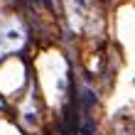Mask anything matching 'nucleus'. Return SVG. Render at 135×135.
Instances as JSON below:
<instances>
[{
    "label": "nucleus",
    "instance_id": "1",
    "mask_svg": "<svg viewBox=\"0 0 135 135\" xmlns=\"http://www.w3.org/2000/svg\"><path fill=\"white\" fill-rule=\"evenodd\" d=\"M22 32L17 27H7V30H3L0 32V57L5 54V49L7 52H12V49H20L22 47Z\"/></svg>",
    "mask_w": 135,
    "mask_h": 135
},
{
    "label": "nucleus",
    "instance_id": "2",
    "mask_svg": "<svg viewBox=\"0 0 135 135\" xmlns=\"http://www.w3.org/2000/svg\"><path fill=\"white\" fill-rule=\"evenodd\" d=\"M93 103H96V96H93V91H91V89H84V91H81V106L89 110Z\"/></svg>",
    "mask_w": 135,
    "mask_h": 135
}]
</instances>
